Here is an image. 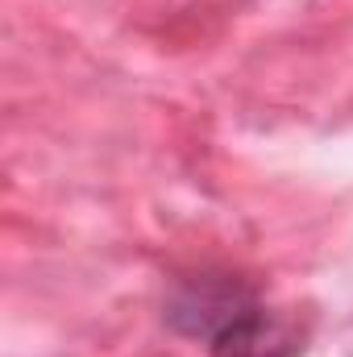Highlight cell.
Wrapping results in <instances>:
<instances>
[{
	"instance_id": "7a4b0ae2",
	"label": "cell",
	"mask_w": 353,
	"mask_h": 357,
	"mask_svg": "<svg viewBox=\"0 0 353 357\" xmlns=\"http://www.w3.org/2000/svg\"><path fill=\"white\" fill-rule=\"evenodd\" d=\"M212 357H299L308 349V333L278 312H266L262 303L225 324L212 337Z\"/></svg>"
},
{
	"instance_id": "6da1fadb",
	"label": "cell",
	"mask_w": 353,
	"mask_h": 357,
	"mask_svg": "<svg viewBox=\"0 0 353 357\" xmlns=\"http://www.w3.org/2000/svg\"><path fill=\"white\" fill-rule=\"evenodd\" d=\"M250 307H258V299L246 282H237V278H191L171 295L167 324L183 337L212 341L225 324H233Z\"/></svg>"
}]
</instances>
